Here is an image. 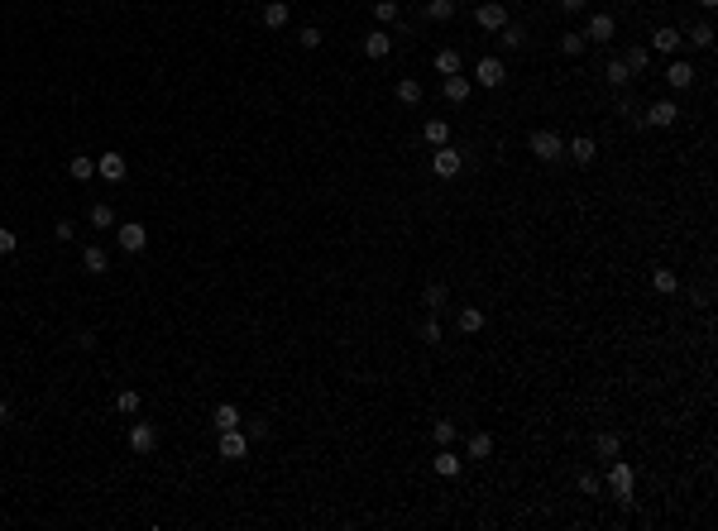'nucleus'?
Returning <instances> with one entry per match:
<instances>
[{"instance_id":"f257e3e1","label":"nucleus","mask_w":718,"mask_h":531,"mask_svg":"<svg viewBox=\"0 0 718 531\" xmlns=\"http://www.w3.org/2000/svg\"><path fill=\"white\" fill-rule=\"evenodd\" d=\"M527 149H532L541 163H556L560 154H565V139H560L556 130H532L527 134Z\"/></svg>"},{"instance_id":"f03ea898","label":"nucleus","mask_w":718,"mask_h":531,"mask_svg":"<svg viewBox=\"0 0 718 531\" xmlns=\"http://www.w3.org/2000/svg\"><path fill=\"white\" fill-rule=\"evenodd\" d=\"M609 488L623 498V503H632V464H623L618 455L609 459Z\"/></svg>"},{"instance_id":"7ed1b4c3","label":"nucleus","mask_w":718,"mask_h":531,"mask_svg":"<svg viewBox=\"0 0 718 531\" xmlns=\"http://www.w3.org/2000/svg\"><path fill=\"white\" fill-rule=\"evenodd\" d=\"M460 168H465V159H460V149H451V144H441L431 154V173L436 177H460Z\"/></svg>"},{"instance_id":"20e7f679","label":"nucleus","mask_w":718,"mask_h":531,"mask_svg":"<svg viewBox=\"0 0 718 531\" xmlns=\"http://www.w3.org/2000/svg\"><path fill=\"white\" fill-rule=\"evenodd\" d=\"M115 244H120L125 254H139V249L149 244V230H144L139 220H125V225H115Z\"/></svg>"},{"instance_id":"39448f33","label":"nucleus","mask_w":718,"mask_h":531,"mask_svg":"<svg viewBox=\"0 0 718 531\" xmlns=\"http://www.w3.org/2000/svg\"><path fill=\"white\" fill-rule=\"evenodd\" d=\"M474 81L479 86H488V91H498L507 81V67L498 62V58H479V67H474Z\"/></svg>"},{"instance_id":"423d86ee","label":"nucleus","mask_w":718,"mask_h":531,"mask_svg":"<svg viewBox=\"0 0 718 531\" xmlns=\"http://www.w3.org/2000/svg\"><path fill=\"white\" fill-rule=\"evenodd\" d=\"M474 20H479V29H488V34H498V29L507 25V10H503V0H484L474 10Z\"/></svg>"},{"instance_id":"0eeeda50","label":"nucleus","mask_w":718,"mask_h":531,"mask_svg":"<svg viewBox=\"0 0 718 531\" xmlns=\"http://www.w3.org/2000/svg\"><path fill=\"white\" fill-rule=\"evenodd\" d=\"M96 177H106V182H125V177H130L125 154H101V159H96Z\"/></svg>"},{"instance_id":"6e6552de","label":"nucleus","mask_w":718,"mask_h":531,"mask_svg":"<svg viewBox=\"0 0 718 531\" xmlns=\"http://www.w3.org/2000/svg\"><path fill=\"white\" fill-rule=\"evenodd\" d=\"M244 455H249V436H244L239 426L220 431V459H244Z\"/></svg>"},{"instance_id":"1a4fd4ad","label":"nucleus","mask_w":718,"mask_h":531,"mask_svg":"<svg viewBox=\"0 0 718 531\" xmlns=\"http://www.w3.org/2000/svg\"><path fill=\"white\" fill-rule=\"evenodd\" d=\"M154 445H159V426L134 422V426H130V450H134V455H149Z\"/></svg>"},{"instance_id":"9d476101","label":"nucleus","mask_w":718,"mask_h":531,"mask_svg":"<svg viewBox=\"0 0 718 531\" xmlns=\"http://www.w3.org/2000/svg\"><path fill=\"white\" fill-rule=\"evenodd\" d=\"M675 120H680L675 101H651V110H646V125H656V130H670Z\"/></svg>"},{"instance_id":"9b49d317","label":"nucleus","mask_w":718,"mask_h":531,"mask_svg":"<svg viewBox=\"0 0 718 531\" xmlns=\"http://www.w3.org/2000/svg\"><path fill=\"white\" fill-rule=\"evenodd\" d=\"M565 154H570V159L580 163V168H589V163L599 159V144H594L589 134H580V139H570V144H565Z\"/></svg>"},{"instance_id":"f8f14e48","label":"nucleus","mask_w":718,"mask_h":531,"mask_svg":"<svg viewBox=\"0 0 718 531\" xmlns=\"http://www.w3.org/2000/svg\"><path fill=\"white\" fill-rule=\"evenodd\" d=\"M81 268H86L91 278H101V273L110 268V254L101 249V244H86V249H81Z\"/></svg>"},{"instance_id":"ddd939ff","label":"nucleus","mask_w":718,"mask_h":531,"mask_svg":"<svg viewBox=\"0 0 718 531\" xmlns=\"http://www.w3.org/2000/svg\"><path fill=\"white\" fill-rule=\"evenodd\" d=\"M393 53V39H388V29H373V34H364V58H388Z\"/></svg>"},{"instance_id":"4468645a","label":"nucleus","mask_w":718,"mask_h":531,"mask_svg":"<svg viewBox=\"0 0 718 531\" xmlns=\"http://www.w3.org/2000/svg\"><path fill=\"white\" fill-rule=\"evenodd\" d=\"M613 34H618V20H613V15H594L589 29H585L589 43H604V39H613Z\"/></svg>"},{"instance_id":"2eb2a0df","label":"nucleus","mask_w":718,"mask_h":531,"mask_svg":"<svg viewBox=\"0 0 718 531\" xmlns=\"http://www.w3.org/2000/svg\"><path fill=\"white\" fill-rule=\"evenodd\" d=\"M694 77H699V72H694L690 62H670V72H665V81H670V91H690V86H694Z\"/></svg>"},{"instance_id":"dca6fc26","label":"nucleus","mask_w":718,"mask_h":531,"mask_svg":"<svg viewBox=\"0 0 718 531\" xmlns=\"http://www.w3.org/2000/svg\"><path fill=\"white\" fill-rule=\"evenodd\" d=\"M470 91H474V81L465 77V72H455V77H446V101H455V106H465V101H470Z\"/></svg>"},{"instance_id":"f3484780","label":"nucleus","mask_w":718,"mask_h":531,"mask_svg":"<svg viewBox=\"0 0 718 531\" xmlns=\"http://www.w3.org/2000/svg\"><path fill=\"white\" fill-rule=\"evenodd\" d=\"M651 288H656L661 297L680 293V273H675V268H651Z\"/></svg>"},{"instance_id":"a211bd4d","label":"nucleus","mask_w":718,"mask_h":531,"mask_svg":"<svg viewBox=\"0 0 718 531\" xmlns=\"http://www.w3.org/2000/svg\"><path fill=\"white\" fill-rule=\"evenodd\" d=\"M465 455H470V459H488V455H493V436H488V431H474V436L465 441Z\"/></svg>"},{"instance_id":"6ab92c4d","label":"nucleus","mask_w":718,"mask_h":531,"mask_svg":"<svg viewBox=\"0 0 718 531\" xmlns=\"http://www.w3.org/2000/svg\"><path fill=\"white\" fill-rule=\"evenodd\" d=\"M680 43H685V39H680V29H670V25L651 34V48H656V53H675Z\"/></svg>"},{"instance_id":"aec40b11","label":"nucleus","mask_w":718,"mask_h":531,"mask_svg":"<svg viewBox=\"0 0 718 531\" xmlns=\"http://www.w3.org/2000/svg\"><path fill=\"white\" fill-rule=\"evenodd\" d=\"M436 72H441V77H455V72H465V62H460V48H441V53H436Z\"/></svg>"},{"instance_id":"412c9836","label":"nucleus","mask_w":718,"mask_h":531,"mask_svg":"<svg viewBox=\"0 0 718 531\" xmlns=\"http://www.w3.org/2000/svg\"><path fill=\"white\" fill-rule=\"evenodd\" d=\"M211 426H215V431H230V426H239V407H235V402H220V407L211 412Z\"/></svg>"},{"instance_id":"4be33fe9","label":"nucleus","mask_w":718,"mask_h":531,"mask_svg":"<svg viewBox=\"0 0 718 531\" xmlns=\"http://www.w3.org/2000/svg\"><path fill=\"white\" fill-rule=\"evenodd\" d=\"M288 15H293L288 0H268V5H264V25L268 29H283V25H288Z\"/></svg>"},{"instance_id":"5701e85b","label":"nucleus","mask_w":718,"mask_h":531,"mask_svg":"<svg viewBox=\"0 0 718 531\" xmlns=\"http://www.w3.org/2000/svg\"><path fill=\"white\" fill-rule=\"evenodd\" d=\"M67 173H72V182H91V177H96V159L77 154V159L67 163Z\"/></svg>"},{"instance_id":"b1692460","label":"nucleus","mask_w":718,"mask_h":531,"mask_svg":"<svg viewBox=\"0 0 718 531\" xmlns=\"http://www.w3.org/2000/svg\"><path fill=\"white\" fill-rule=\"evenodd\" d=\"M398 101H402V106H422V81H417V77H402L398 81Z\"/></svg>"},{"instance_id":"393cba45","label":"nucleus","mask_w":718,"mask_h":531,"mask_svg":"<svg viewBox=\"0 0 718 531\" xmlns=\"http://www.w3.org/2000/svg\"><path fill=\"white\" fill-rule=\"evenodd\" d=\"M422 139H426V144H436V149H441V144L451 139V125H446V120H426V125H422Z\"/></svg>"},{"instance_id":"a878e982","label":"nucleus","mask_w":718,"mask_h":531,"mask_svg":"<svg viewBox=\"0 0 718 531\" xmlns=\"http://www.w3.org/2000/svg\"><path fill=\"white\" fill-rule=\"evenodd\" d=\"M460 330H465V335H479V330H484V311H479V307H460Z\"/></svg>"},{"instance_id":"bb28decb","label":"nucleus","mask_w":718,"mask_h":531,"mask_svg":"<svg viewBox=\"0 0 718 531\" xmlns=\"http://www.w3.org/2000/svg\"><path fill=\"white\" fill-rule=\"evenodd\" d=\"M585 48H589V39H585V34H580V29H570V34L560 39V53H565V58H580V53H585Z\"/></svg>"},{"instance_id":"cd10ccee","label":"nucleus","mask_w":718,"mask_h":531,"mask_svg":"<svg viewBox=\"0 0 718 531\" xmlns=\"http://www.w3.org/2000/svg\"><path fill=\"white\" fill-rule=\"evenodd\" d=\"M115 412H120V417H134V412H139V393H134V388H120V393H115Z\"/></svg>"},{"instance_id":"c85d7f7f","label":"nucleus","mask_w":718,"mask_h":531,"mask_svg":"<svg viewBox=\"0 0 718 531\" xmlns=\"http://www.w3.org/2000/svg\"><path fill=\"white\" fill-rule=\"evenodd\" d=\"M455 10H460L455 0H426V15H431V20H441V25H446V20H455Z\"/></svg>"},{"instance_id":"c756f323","label":"nucleus","mask_w":718,"mask_h":531,"mask_svg":"<svg viewBox=\"0 0 718 531\" xmlns=\"http://www.w3.org/2000/svg\"><path fill=\"white\" fill-rule=\"evenodd\" d=\"M436 474H441V478H455V474H460V455H455V450H441V455H436Z\"/></svg>"},{"instance_id":"7c9ffc66","label":"nucleus","mask_w":718,"mask_h":531,"mask_svg":"<svg viewBox=\"0 0 718 531\" xmlns=\"http://www.w3.org/2000/svg\"><path fill=\"white\" fill-rule=\"evenodd\" d=\"M623 62H627V72H646L651 67V48H627Z\"/></svg>"},{"instance_id":"2f4dec72","label":"nucleus","mask_w":718,"mask_h":531,"mask_svg":"<svg viewBox=\"0 0 718 531\" xmlns=\"http://www.w3.org/2000/svg\"><path fill=\"white\" fill-rule=\"evenodd\" d=\"M86 220H91V225H96V230H110V225H115V211H110L106 201H96V206H91V215H86Z\"/></svg>"},{"instance_id":"473e14b6","label":"nucleus","mask_w":718,"mask_h":531,"mask_svg":"<svg viewBox=\"0 0 718 531\" xmlns=\"http://www.w3.org/2000/svg\"><path fill=\"white\" fill-rule=\"evenodd\" d=\"M680 39H690L694 48H714V29H709V25H694L690 34H680Z\"/></svg>"},{"instance_id":"72a5a7b5","label":"nucleus","mask_w":718,"mask_h":531,"mask_svg":"<svg viewBox=\"0 0 718 531\" xmlns=\"http://www.w3.org/2000/svg\"><path fill=\"white\" fill-rule=\"evenodd\" d=\"M373 20L378 25H393L398 20V0H373Z\"/></svg>"},{"instance_id":"f704fd0d","label":"nucleus","mask_w":718,"mask_h":531,"mask_svg":"<svg viewBox=\"0 0 718 531\" xmlns=\"http://www.w3.org/2000/svg\"><path fill=\"white\" fill-rule=\"evenodd\" d=\"M422 307H426V311H441V307H446V288H441V283H431V288L422 293Z\"/></svg>"},{"instance_id":"c9c22d12","label":"nucleus","mask_w":718,"mask_h":531,"mask_svg":"<svg viewBox=\"0 0 718 531\" xmlns=\"http://www.w3.org/2000/svg\"><path fill=\"white\" fill-rule=\"evenodd\" d=\"M618 450H623V436H618V431H604V436H599V455H604V459H613Z\"/></svg>"},{"instance_id":"e433bc0d","label":"nucleus","mask_w":718,"mask_h":531,"mask_svg":"<svg viewBox=\"0 0 718 531\" xmlns=\"http://www.w3.org/2000/svg\"><path fill=\"white\" fill-rule=\"evenodd\" d=\"M522 39H527V34H522L517 25H503V29H498V43H503V48H522Z\"/></svg>"},{"instance_id":"4c0bfd02","label":"nucleus","mask_w":718,"mask_h":531,"mask_svg":"<svg viewBox=\"0 0 718 531\" xmlns=\"http://www.w3.org/2000/svg\"><path fill=\"white\" fill-rule=\"evenodd\" d=\"M422 345H441V325H436L431 316L422 321Z\"/></svg>"},{"instance_id":"58836bf2","label":"nucleus","mask_w":718,"mask_h":531,"mask_svg":"<svg viewBox=\"0 0 718 531\" xmlns=\"http://www.w3.org/2000/svg\"><path fill=\"white\" fill-rule=\"evenodd\" d=\"M431 436H436L441 445H451V441H455V422H436V426H431Z\"/></svg>"},{"instance_id":"ea45409f","label":"nucleus","mask_w":718,"mask_h":531,"mask_svg":"<svg viewBox=\"0 0 718 531\" xmlns=\"http://www.w3.org/2000/svg\"><path fill=\"white\" fill-rule=\"evenodd\" d=\"M627 77H632V72H627V62H609V81H613V86H623Z\"/></svg>"},{"instance_id":"a19ab883","label":"nucleus","mask_w":718,"mask_h":531,"mask_svg":"<svg viewBox=\"0 0 718 531\" xmlns=\"http://www.w3.org/2000/svg\"><path fill=\"white\" fill-rule=\"evenodd\" d=\"M20 249V235L15 230H0V254H15Z\"/></svg>"},{"instance_id":"79ce46f5","label":"nucleus","mask_w":718,"mask_h":531,"mask_svg":"<svg viewBox=\"0 0 718 531\" xmlns=\"http://www.w3.org/2000/svg\"><path fill=\"white\" fill-rule=\"evenodd\" d=\"M53 235L62 239V244H67V239H77V225H72V220H58V225H53Z\"/></svg>"},{"instance_id":"37998d69","label":"nucleus","mask_w":718,"mask_h":531,"mask_svg":"<svg viewBox=\"0 0 718 531\" xmlns=\"http://www.w3.org/2000/svg\"><path fill=\"white\" fill-rule=\"evenodd\" d=\"M302 48H321V29H302Z\"/></svg>"},{"instance_id":"c03bdc74","label":"nucleus","mask_w":718,"mask_h":531,"mask_svg":"<svg viewBox=\"0 0 718 531\" xmlns=\"http://www.w3.org/2000/svg\"><path fill=\"white\" fill-rule=\"evenodd\" d=\"M580 493H589V498H594V493H599V478H594V474H580Z\"/></svg>"},{"instance_id":"a18cd8bd","label":"nucleus","mask_w":718,"mask_h":531,"mask_svg":"<svg viewBox=\"0 0 718 531\" xmlns=\"http://www.w3.org/2000/svg\"><path fill=\"white\" fill-rule=\"evenodd\" d=\"M585 5H589V0H560V10H565V15H580Z\"/></svg>"},{"instance_id":"49530a36","label":"nucleus","mask_w":718,"mask_h":531,"mask_svg":"<svg viewBox=\"0 0 718 531\" xmlns=\"http://www.w3.org/2000/svg\"><path fill=\"white\" fill-rule=\"evenodd\" d=\"M5 422H10V402L0 398V426H5Z\"/></svg>"},{"instance_id":"de8ad7c7","label":"nucleus","mask_w":718,"mask_h":531,"mask_svg":"<svg viewBox=\"0 0 718 531\" xmlns=\"http://www.w3.org/2000/svg\"><path fill=\"white\" fill-rule=\"evenodd\" d=\"M699 5H704V10H714V5H718V0H699Z\"/></svg>"}]
</instances>
